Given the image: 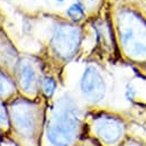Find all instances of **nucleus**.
<instances>
[{"mask_svg": "<svg viewBox=\"0 0 146 146\" xmlns=\"http://www.w3.org/2000/svg\"><path fill=\"white\" fill-rule=\"evenodd\" d=\"M80 128V110L69 97L57 101L46 126V138L52 146H71Z\"/></svg>", "mask_w": 146, "mask_h": 146, "instance_id": "1", "label": "nucleus"}, {"mask_svg": "<svg viewBox=\"0 0 146 146\" xmlns=\"http://www.w3.org/2000/svg\"><path fill=\"white\" fill-rule=\"evenodd\" d=\"M81 42L80 28L70 24H58L53 29L51 38L52 48L61 58H71Z\"/></svg>", "mask_w": 146, "mask_h": 146, "instance_id": "2", "label": "nucleus"}, {"mask_svg": "<svg viewBox=\"0 0 146 146\" xmlns=\"http://www.w3.org/2000/svg\"><path fill=\"white\" fill-rule=\"evenodd\" d=\"M11 119L24 138H33L37 130V111L34 106L25 100H18L10 106Z\"/></svg>", "mask_w": 146, "mask_h": 146, "instance_id": "3", "label": "nucleus"}, {"mask_svg": "<svg viewBox=\"0 0 146 146\" xmlns=\"http://www.w3.org/2000/svg\"><path fill=\"white\" fill-rule=\"evenodd\" d=\"M80 91L91 104L100 102L106 96V81L101 72L94 66L88 65L80 79Z\"/></svg>", "mask_w": 146, "mask_h": 146, "instance_id": "4", "label": "nucleus"}, {"mask_svg": "<svg viewBox=\"0 0 146 146\" xmlns=\"http://www.w3.org/2000/svg\"><path fill=\"white\" fill-rule=\"evenodd\" d=\"M94 133L106 145L117 144L125 133L124 123L113 116L104 115L94 120Z\"/></svg>", "mask_w": 146, "mask_h": 146, "instance_id": "5", "label": "nucleus"}, {"mask_svg": "<svg viewBox=\"0 0 146 146\" xmlns=\"http://www.w3.org/2000/svg\"><path fill=\"white\" fill-rule=\"evenodd\" d=\"M17 80L20 89L27 94H33L39 84L37 73L31 62L23 60L17 65Z\"/></svg>", "mask_w": 146, "mask_h": 146, "instance_id": "6", "label": "nucleus"}, {"mask_svg": "<svg viewBox=\"0 0 146 146\" xmlns=\"http://www.w3.org/2000/svg\"><path fill=\"white\" fill-rule=\"evenodd\" d=\"M65 14L73 23H79L86 17V9H84V6L81 2L76 1V2L69 6Z\"/></svg>", "mask_w": 146, "mask_h": 146, "instance_id": "7", "label": "nucleus"}, {"mask_svg": "<svg viewBox=\"0 0 146 146\" xmlns=\"http://www.w3.org/2000/svg\"><path fill=\"white\" fill-rule=\"evenodd\" d=\"M0 57L6 65H11L16 61V52L7 42L0 43Z\"/></svg>", "mask_w": 146, "mask_h": 146, "instance_id": "8", "label": "nucleus"}, {"mask_svg": "<svg viewBox=\"0 0 146 146\" xmlns=\"http://www.w3.org/2000/svg\"><path fill=\"white\" fill-rule=\"evenodd\" d=\"M39 84H40L43 93L47 98L53 97V94L56 91V88H57V83H56V81L52 76H44V78H42L40 81H39Z\"/></svg>", "mask_w": 146, "mask_h": 146, "instance_id": "9", "label": "nucleus"}, {"mask_svg": "<svg viewBox=\"0 0 146 146\" xmlns=\"http://www.w3.org/2000/svg\"><path fill=\"white\" fill-rule=\"evenodd\" d=\"M14 83L13 81L5 74L0 72V97H7L14 92Z\"/></svg>", "mask_w": 146, "mask_h": 146, "instance_id": "10", "label": "nucleus"}, {"mask_svg": "<svg viewBox=\"0 0 146 146\" xmlns=\"http://www.w3.org/2000/svg\"><path fill=\"white\" fill-rule=\"evenodd\" d=\"M9 125V117L6 107L0 101V126H8Z\"/></svg>", "mask_w": 146, "mask_h": 146, "instance_id": "11", "label": "nucleus"}, {"mask_svg": "<svg viewBox=\"0 0 146 146\" xmlns=\"http://www.w3.org/2000/svg\"><path fill=\"white\" fill-rule=\"evenodd\" d=\"M126 98H127L129 101H131L134 98H135V96H136V90H135V88L133 87V86H128L127 89H126Z\"/></svg>", "mask_w": 146, "mask_h": 146, "instance_id": "12", "label": "nucleus"}, {"mask_svg": "<svg viewBox=\"0 0 146 146\" xmlns=\"http://www.w3.org/2000/svg\"><path fill=\"white\" fill-rule=\"evenodd\" d=\"M55 2H58V3H62V2H64V1H66V0H53Z\"/></svg>", "mask_w": 146, "mask_h": 146, "instance_id": "13", "label": "nucleus"}]
</instances>
